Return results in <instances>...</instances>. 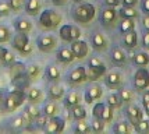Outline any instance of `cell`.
I'll return each instance as SVG.
<instances>
[{
  "mask_svg": "<svg viewBox=\"0 0 149 134\" xmlns=\"http://www.w3.org/2000/svg\"><path fill=\"white\" fill-rule=\"evenodd\" d=\"M95 14H96L95 7L89 4V3H85V4L78 6L74 10V20L81 22V24H88L89 21L95 18Z\"/></svg>",
  "mask_w": 149,
  "mask_h": 134,
  "instance_id": "obj_1",
  "label": "cell"
},
{
  "mask_svg": "<svg viewBox=\"0 0 149 134\" xmlns=\"http://www.w3.org/2000/svg\"><path fill=\"white\" fill-rule=\"evenodd\" d=\"M24 99H25V94L22 92V89H14L7 94L4 99V109L7 112H14L24 103Z\"/></svg>",
  "mask_w": 149,
  "mask_h": 134,
  "instance_id": "obj_2",
  "label": "cell"
},
{
  "mask_svg": "<svg viewBox=\"0 0 149 134\" xmlns=\"http://www.w3.org/2000/svg\"><path fill=\"white\" fill-rule=\"evenodd\" d=\"M60 22H61V15L53 10H45L39 18V24L46 29H54Z\"/></svg>",
  "mask_w": 149,
  "mask_h": 134,
  "instance_id": "obj_3",
  "label": "cell"
},
{
  "mask_svg": "<svg viewBox=\"0 0 149 134\" xmlns=\"http://www.w3.org/2000/svg\"><path fill=\"white\" fill-rule=\"evenodd\" d=\"M106 73V67L104 64L99 60L97 58L92 59L89 62V70L86 71V76H88V80H92V81H96L100 77L104 76Z\"/></svg>",
  "mask_w": 149,
  "mask_h": 134,
  "instance_id": "obj_4",
  "label": "cell"
},
{
  "mask_svg": "<svg viewBox=\"0 0 149 134\" xmlns=\"http://www.w3.org/2000/svg\"><path fill=\"white\" fill-rule=\"evenodd\" d=\"M134 87L138 91H143L149 87V71L146 69H138L134 74Z\"/></svg>",
  "mask_w": 149,
  "mask_h": 134,
  "instance_id": "obj_5",
  "label": "cell"
},
{
  "mask_svg": "<svg viewBox=\"0 0 149 134\" xmlns=\"http://www.w3.org/2000/svg\"><path fill=\"white\" fill-rule=\"evenodd\" d=\"M38 48L39 51L45 52V53H49V52H52L54 48H56V45H57V41L54 36L52 35H42V36H39L38 38Z\"/></svg>",
  "mask_w": 149,
  "mask_h": 134,
  "instance_id": "obj_6",
  "label": "cell"
},
{
  "mask_svg": "<svg viewBox=\"0 0 149 134\" xmlns=\"http://www.w3.org/2000/svg\"><path fill=\"white\" fill-rule=\"evenodd\" d=\"M64 126H65L64 120L57 117V116H54V117H49V121L46 123L45 130L46 133L56 134V133H61L64 130Z\"/></svg>",
  "mask_w": 149,
  "mask_h": 134,
  "instance_id": "obj_7",
  "label": "cell"
},
{
  "mask_svg": "<svg viewBox=\"0 0 149 134\" xmlns=\"http://www.w3.org/2000/svg\"><path fill=\"white\" fill-rule=\"evenodd\" d=\"M71 51H72L74 56H75L77 59H84L85 56L88 55V52H89V48H88L86 42L77 39V41H72V43H71Z\"/></svg>",
  "mask_w": 149,
  "mask_h": 134,
  "instance_id": "obj_8",
  "label": "cell"
},
{
  "mask_svg": "<svg viewBox=\"0 0 149 134\" xmlns=\"http://www.w3.org/2000/svg\"><path fill=\"white\" fill-rule=\"evenodd\" d=\"M127 116H128L130 123L135 127L136 124L143 119V112L141 110V108H138L136 105H131L130 108L127 109Z\"/></svg>",
  "mask_w": 149,
  "mask_h": 134,
  "instance_id": "obj_9",
  "label": "cell"
},
{
  "mask_svg": "<svg viewBox=\"0 0 149 134\" xmlns=\"http://www.w3.org/2000/svg\"><path fill=\"white\" fill-rule=\"evenodd\" d=\"M85 80H88V76H86V70H85V67H77V69H74V70L70 73V76H68V81L71 84H81L84 83Z\"/></svg>",
  "mask_w": 149,
  "mask_h": 134,
  "instance_id": "obj_10",
  "label": "cell"
},
{
  "mask_svg": "<svg viewBox=\"0 0 149 134\" xmlns=\"http://www.w3.org/2000/svg\"><path fill=\"white\" fill-rule=\"evenodd\" d=\"M103 95V89L100 85H92L91 88H88V91L85 92V101L88 103H92L93 101L100 99Z\"/></svg>",
  "mask_w": 149,
  "mask_h": 134,
  "instance_id": "obj_11",
  "label": "cell"
},
{
  "mask_svg": "<svg viewBox=\"0 0 149 134\" xmlns=\"http://www.w3.org/2000/svg\"><path fill=\"white\" fill-rule=\"evenodd\" d=\"M121 81H123L121 74L117 73V71H111V73H109V74L106 76V85L113 89L118 88V87L121 85Z\"/></svg>",
  "mask_w": 149,
  "mask_h": 134,
  "instance_id": "obj_12",
  "label": "cell"
},
{
  "mask_svg": "<svg viewBox=\"0 0 149 134\" xmlns=\"http://www.w3.org/2000/svg\"><path fill=\"white\" fill-rule=\"evenodd\" d=\"M29 42V39H28V35H26L25 32H19L15 36H14V41H13V46L17 49L18 52H21L24 48H25V45Z\"/></svg>",
  "mask_w": 149,
  "mask_h": 134,
  "instance_id": "obj_13",
  "label": "cell"
},
{
  "mask_svg": "<svg viewBox=\"0 0 149 134\" xmlns=\"http://www.w3.org/2000/svg\"><path fill=\"white\" fill-rule=\"evenodd\" d=\"M75 59L74 56V53H72L71 49H68V48H63V49H60L57 53V60L58 62H61V63H71L72 60Z\"/></svg>",
  "mask_w": 149,
  "mask_h": 134,
  "instance_id": "obj_14",
  "label": "cell"
},
{
  "mask_svg": "<svg viewBox=\"0 0 149 134\" xmlns=\"http://www.w3.org/2000/svg\"><path fill=\"white\" fill-rule=\"evenodd\" d=\"M117 18V13L116 10H114V7H109V8H106L103 10V13H102V22L106 24V25H110L113 24Z\"/></svg>",
  "mask_w": 149,
  "mask_h": 134,
  "instance_id": "obj_15",
  "label": "cell"
},
{
  "mask_svg": "<svg viewBox=\"0 0 149 134\" xmlns=\"http://www.w3.org/2000/svg\"><path fill=\"white\" fill-rule=\"evenodd\" d=\"M92 45H93V48L97 49V51H104L106 48H107V41L104 38L102 34H93V36H92Z\"/></svg>",
  "mask_w": 149,
  "mask_h": 134,
  "instance_id": "obj_16",
  "label": "cell"
},
{
  "mask_svg": "<svg viewBox=\"0 0 149 134\" xmlns=\"http://www.w3.org/2000/svg\"><path fill=\"white\" fill-rule=\"evenodd\" d=\"M79 103H81V96H79V94L75 92V91L70 92L64 99V105L67 109H71V108H74L75 105H79Z\"/></svg>",
  "mask_w": 149,
  "mask_h": 134,
  "instance_id": "obj_17",
  "label": "cell"
},
{
  "mask_svg": "<svg viewBox=\"0 0 149 134\" xmlns=\"http://www.w3.org/2000/svg\"><path fill=\"white\" fill-rule=\"evenodd\" d=\"M124 45L127 48H130V49H134L138 45V36H136V32L134 29L125 32V35H124Z\"/></svg>",
  "mask_w": 149,
  "mask_h": 134,
  "instance_id": "obj_18",
  "label": "cell"
},
{
  "mask_svg": "<svg viewBox=\"0 0 149 134\" xmlns=\"http://www.w3.org/2000/svg\"><path fill=\"white\" fill-rule=\"evenodd\" d=\"M64 95V88L61 85H57V84H53L52 87L49 88V96L52 101H58L61 99Z\"/></svg>",
  "mask_w": 149,
  "mask_h": 134,
  "instance_id": "obj_19",
  "label": "cell"
},
{
  "mask_svg": "<svg viewBox=\"0 0 149 134\" xmlns=\"http://www.w3.org/2000/svg\"><path fill=\"white\" fill-rule=\"evenodd\" d=\"M111 60L114 62L118 66H121V64L125 63V60H127V56H125V53H124L120 48H114L113 51H111Z\"/></svg>",
  "mask_w": 149,
  "mask_h": 134,
  "instance_id": "obj_20",
  "label": "cell"
},
{
  "mask_svg": "<svg viewBox=\"0 0 149 134\" xmlns=\"http://www.w3.org/2000/svg\"><path fill=\"white\" fill-rule=\"evenodd\" d=\"M42 8V3L40 0H28L26 3V13L29 15H36Z\"/></svg>",
  "mask_w": 149,
  "mask_h": 134,
  "instance_id": "obj_21",
  "label": "cell"
},
{
  "mask_svg": "<svg viewBox=\"0 0 149 134\" xmlns=\"http://www.w3.org/2000/svg\"><path fill=\"white\" fill-rule=\"evenodd\" d=\"M14 27H15V29H17L18 32H25V34H28V32L32 29V24L25 18L17 20L15 24H14Z\"/></svg>",
  "mask_w": 149,
  "mask_h": 134,
  "instance_id": "obj_22",
  "label": "cell"
},
{
  "mask_svg": "<svg viewBox=\"0 0 149 134\" xmlns=\"http://www.w3.org/2000/svg\"><path fill=\"white\" fill-rule=\"evenodd\" d=\"M14 55L10 51H7L6 48H0V62L1 63L7 64V66H11L14 63Z\"/></svg>",
  "mask_w": 149,
  "mask_h": 134,
  "instance_id": "obj_23",
  "label": "cell"
},
{
  "mask_svg": "<svg viewBox=\"0 0 149 134\" xmlns=\"http://www.w3.org/2000/svg\"><path fill=\"white\" fill-rule=\"evenodd\" d=\"M28 99H29L31 103H39L42 102V99H43V94L38 88H29V91H28Z\"/></svg>",
  "mask_w": 149,
  "mask_h": 134,
  "instance_id": "obj_24",
  "label": "cell"
},
{
  "mask_svg": "<svg viewBox=\"0 0 149 134\" xmlns=\"http://www.w3.org/2000/svg\"><path fill=\"white\" fill-rule=\"evenodd\" d=\"M134 63H135L136 66H139V67H145V66H148L149 64L148 53H143V52L136 53L135 56H134Z\"/></svg>",
  "mask_w": 149,
  "mask_h": 134,
  "instance_id": "obj_25",
  "label": "cell"
},
{
  "mask_svg": "<svg viewBox=\"0 0 149 134\" xmlns=\"http://www.w3.org/2000/svg\"><path fill=\"white\" fill-rule=\"evenodd\" d=\"M43 113H45L46 116H49V117H54V116H57V113H58V106L54 102L46 103L45 108H43Z\"/></svg>",
  "mask_w": 149,
  "mask_h": 134,
  "instance_id": "obj_26",
  "label": "cell"
},
{
  "mask_svg": "<svg viewBox=\"0 0 149 134\" xmlns=\"http://www.w3.org/2000/svg\"><path fill=\"white\" fill-rule=\"evenodd\" d=\"M71 112H72V117H74L75 120H79V119H85V117H86V110H85L84 106H81V103H79V105H75L74 108H71Z\"/></svg>",
  "mask_w": 149,
  "mask_h": 134,
  "instance_id": "obj_27",
  "label": "cell"
},
{
  "mask_svg": "<svg viewBox=\"0 0 149 134\" xmlns=\"http://www.w3.org/2000/svg\"><path fill=\"white\" fill-rule=\"evenodd\" d=\"M121 103H123V101H121V98H120L118 94H110V95L107 96V105L111 106L113 109L120 108Z\"/></svg>",
  "mask_w": 149,
  "mask_h": 134,
  "instance_id": "obj_28",
  "label": "cell"
},
{
  "mask_svg": "<svg viewBox=\"0 0 149 134\" xmlns=\"http://www.w3.org/2000/svg\"><path fill=\"white\" fill-rule=\"evenodd\" d=\"M40 74V67L38 64H31L28 69H26V77L28 80H36Z\"/></svg>",
  "mask_w": 149,
  "mask_h": 134,
  "instance_id": "obj_29",
  "label": "cell"
},
{
  "mask_svg": "<svg viewBox=\"0 0 149 134\" xmlns=\"http://www.w3.org/2000/svg\"><path fill=\"white\" fill-rule=\"evenodd\" d=\"M46 76L50 81H58L60 80V71H58L57 67L54 66H49L47 70H46Z\"/></svg>",
  "mask_w": 149,
  "mask_h": 134,
  "instance_id": "obj_30",
  "label": "cell"
},
{
  "mask_svg": "<svg viewBox=\"0 0 149 134\" xmlns=\"http://www.w3.org/2000/svg\"><path fill=\"white\" fill-rule=\"evenodd\" d=\"M24 74V64L22 63H13L11 64V77L14 78H18Z\"/></svg>",
  "mask_w": 149,
  "mask_h": 134,
  "instance_id": "obj_31",
  "label": "cell"
},
{
  "mask_svg": "<svg viewBox=\"0 0 149 134\" xmlns=\"http://www.w3.org/2000/svg\"><path fill=\"white\" fill-rule=\"evenodd\" d=\"M135 28V22H134V18H124L121 21V25H120V29L121 32H128L132 31Z\"/></svg>",
  "mask_w": 149,
  "mask_h": 134,
  "instance_id": "obj_32",
  "label": "cell"
},
{
  "mask_svg": "<svg viewBox=\"0 0 149 134\" xmlns=\"http://www.w3.org/2000/svg\"><path fill=\"white\" fill-rule=\"evenodd\" d=\"M120 14H121V17H124V18H135L136 15H138L135 8L134 7H128V6H124L121 8Z\"/></svg>",
  "mask_w": 149,
  "mask_h": 134,
  "instance_id": "obj_33",
  "label": "cell"
},
{
  "mask_svg": "<svg viewBox=\"0 0 149 134\" xmlns=\"http://www.w3.org/2000/svg\"><path fill=\"white\" fill-rule=\"evenodd\" d=\"M60 38L65 41V42L71 41V25H63L60 28Z\"/></svg>",
  "mask_w": 149,
  "mask_h": 134,
  "instance_id": "obj_34",
  "label": "cell"
},
{
  "mask_svg": "<svg viewBox=\"0 0 149 134\" xmlns=\"http://www.w3.org/2000/svg\"><path fill=\"white\" fill-rule=\"evenodd\" d=\"M114 131H116L117 134H130L131 133V127L128 126V123H125V121H120V123H117L116 124Z\"/></svg>",
  "mask_w": 149,
  "mask_h": 134,
  "instance_id": "obj_35",
  "label": "cell"
},
{
  "mask_svg": "<svg viewBox=\"0 0 149 134\" xmlns=\"http://www.w3.org/2000/svg\"><path fill=\"white\" fill-rule=\"evenodd\" d=\"M92 130V127H89V124L85 121V119H79L77 123V127H75V131L77 133H89Z\"/></svg>",
  "mask_w": 149,
  "mask_h": 134,
  "instance_id": "obj_36",
  "label": "cell"
},
{
  "mask_svg": "<svg viewBox=\"0 0 149 134\" xmlns=\"http://www.w3.org/2000/svg\"><path fill=\"white\" fill-rule=\"evenodd\" d=\"M120 98H121V101L125 103H130L132 99H134V92L131 91V89H120Z\"/></svg>",
  "mask_w": 149,
  "mask_h": 134,
  "instance_id": "obj_37",
  "label": "cell"
},
{
  "mask_svg": "<svg viewBox=\"0 0 149 134\" xmlns=\"http://www.w3.org/2000/svg\"><path fill=\"white\" fill-rule=\"evenodd\" d=\"M102 120L104 123H110L113 120V108L109 105H104L103 108V113H102Z\"/></svg>",
  "mask_w": 149,
  "mask_h": 134,
  "instance_id": "obj_38",
  "label": "cell"
},
{
  "mask_svg": "<svg viewBox=\"0 0 149 134\" xmlns=\"http://www.w3.org/2000/svg\"><path fill=\"white\" fill-rule=\"evenodd\" d=\"M25 112L32 117V120H35V119L40 115V110H39V108L36 106V103H31V105H28V106L25 108Z\"/></svg>",
  "mask_w": 149,
  "mask_h": 134,
  "instance_id": "obj_39",
  "label": "cell"
},
{
  "mask_svg": "<svg viewBox=\"0 0 149 134\" xmlns=\"http://www.w3.org/2000/svg\"><path fill=\"white\" fill-rule=\"evenodd\" d=\"M104 130V121L102 119H99V117H95L93 121H92V131H95V133H100V131H103Z\"/></svg>",
  "mask_w": 149,
  "mask_h": 134,
  "instance_id": "obj_40",
  "label": "cell"
},
{
  "mask_svg": "<svg viewBox=\"0 0 149 134\" xmlns=\"http://www.w3.org/2000/svg\"><path fill=\"white\" fill-rule=\"evenodd\" d=\"M10 39V29L7 27H0V43H4Z\"/></svg>",
  "mask_w": 149,
  "mask_h": 134,
  "instance_id": "obj_41",
  "label": "cell"
},
{
  "mask_svg": "<svg viewBox=\"0 0 149 134\" xmlns=\"http://www.w3.org/2000/svg\"><path fill=\"white\" fill-rule=\"evenodd\" d=\"M135 128L138 133H149V120H143L142 119L135 126Z\"/></svg>",
  "mask_w": 149,
  "mask_h": 134,
  "instance_id": "obj_42",
  "label": "cell"
},
{
  "mask_svg": "<svg viewBox=\"0 0 149 134\" xmlns=\"http://www.w3.org/2000/svg\"><path fill=\"white\" fill-rule=\"evenodd\" d=\"M8 4L11 7V10L14 11H19L22 7H24V0H10Z\"/></svg>",
  "mask_w": 149,
  "mask_h": 134,
  "instance_id": "obj_43",
  "label": "cell"
},
{
  "mask_svg": "<svg viewBox=\"0 0 149 134\" xmlns=\"http://www.w3.org/2000/svg\"><path fill=\"white\" fill-rule=\"evenodd\" d=\"M103 108H104V105H103V103H96V105L93 106V110H92V113H93V116H95V117H99V119H102Z\"/></svg>",
  "mask_w": 149,
  "mask_h": 134,
  "instance_id": "obj_44",
  "label": "cell"
},
{
  "mask_svg": "<svg viewBox=\"0 0 149 134\" xmlns=\"http://www.w3.org/2000/svg\"><path fill=\"white\" fill-rule=\"evenodd\" d=\"M35 120H36V124H38L39 127H43V128H45L46 123L49 121V116H46L45 113H43V115H39L38 117L35 119Z\"/></svg>",
  "mask_w": 149,
  "mask_h": 134,
  "instance_id": "obj_45",
  "label": "cell"
},
{
  "mask_svg": "<svg viewBox=\"0 0 149 134\" xmlns=\"http://www.w3.org/2000/svg\"><path fill=\"white\" fill-rule=\"evenodd\" d=\"M10 11H11L10 4H8V3H4V1H1V3H0V14H1V15H8Z\"/></svg>",
  "mask_w": 149,
  "mask_h": 134,
  "instance_id": "obj_46",
  "label": "cell"
},
{
  "mask_svg": "<svg viewBox=\"0 0 149 134\" xmlns=\"http://www.w3.org/2000/svg\"><path fill=\"white\" fill-rule=\"evenodd\" d=\"M81 38V31L75 25H71V41H77Z\"/></svg>",
  "mask_w": 149,
  "mask_h": 134,
  "instance_id": "obj_47",
  "label": "cell"
},
{
  "mask_svg": "<svg viewBox=\"0 0 149 134\" xmlns=\"http://www.w3.org/2000/svg\"><path fill=\"white\" fill-rule=\"evenodd\" d=\"M22 126H25V123H24V119H22V116H18V117H15L13 121V127L14 128H21Z\"/></svg>",
  "mask_w": 149,
  "mask_h": 134,
  "instance_id": "obj_48",
  "label": "cell"
},
{
  "mask_svg": "<svg viewBox=\"0 0 149 134\" xmlns=\"http://www.w3.org/2000/svg\"><path fill=\"white\" fill-rule=\"evenodd\" d=\"M31 52H32V45L29 43V42H28V43L25 45V48H24V49H22V51L19 52V53H21V55H24V56H25V55H29V53H31Z\"/></svg>",
  "mask_w": 149,
  "mask_h": 134,
  "instance_id": "obj_49",
  "label": "cell"
},
{
  "mask_svg": "<svg viewBox=\"0 0 149 134\" xmlns=\"http://www.w3.org/2000/svg\"><path fill=\"white\" fill-rule=\"evenodd\" d=\"M136 3H138V0H123V4L128 7H134Z\"/></svg>",
  "mask_w": 149,
  "mask_h": 134,
  "instance_id": "obj_50",
  "label": "cell"
},
{
  "mask_svg": "<svg viewBox=\"0 0 149 134\" xmlns=\"http://www.w3.org/2000/svg\"><path fill=\"white\" fill-rule=\"evenodd\" d=\"M142 24H143V28H145L146 31H149V14H146V15L143 17Z\"/></svg>",
  "mask_w": 149,
  "mask_h": 134,
  "instance_id": "obj_51",
  "label": "cell"
},
{
  "mask_svg": "<svg viewBox=\"0 0 149 134\" xmlns=\"http://www.w3.org/2000/svg\"><path fill=\"white\" fill-rule=\"evenodd\" d=\"M104 1H106L107 6H110V7H116L120 4V0H104Z\"/></svg>",
  "mask_w": 149,
  "mask_h": 134,
  "instance_id": "obj_52",
  "label": "cell"
},
{
  "mask_svg": "<svg viewBox=\"0 0 149 134\" xmlns=\"http://www.w3.org/2000/svg\"><path fill=\"white\" fill-rule=\"evenodd\" d=\"M142 103L145 105V103H149V91H145L142 95Z\"/></svg>",
  "mask_w": 149,
  "mask_h": 134,
  "instance_id": "obj_53",
  "label": "cell"
},
{
  "mask_svg": "<svg viewBox=\"0 0 149 134\" xmlns=\"http://www.w3.org/2000/svg\"><path fill=\"white\" fill-rule=\"evenodd\" d=\"M67 1H68V0H52V3L56 4V6H64Z\"/></svg>",
  "mask_w": 149,
  "mask_h": 134,
  "instance_id": "obj_54",
  "label": "cell"
},
{
  "mask_svg": "<svg viewBox=\"0 0 149 134\" xmlns=\"http://www.w3.org/2000/svg\"><path fill=\"white\" fill-rule=\"evenodd\" d=\"M143 46H146V48H149V31L143 35Z\"/></svg>",
  "mask_w": 149,
  "mask_h": 134,
  "instance_id": "obj_55",
  "label": "cell"
},
{
  "mask_svg": "<svg viewBox=\"0 0 149 134\" xmlns=\"http://www.w3.org/2000/svg\"><path fill=\"white\" fill-rule=\"evenodd\" d=\"M142 10L145 11L146 14H149V0H145L142 4Z\"/></svg>",
  "mask_w": 149,
  "mask_h": 134,
  "instance_id": "obj_56",
  "label": "cell"
},
{
  "mask_svg": "<svg viewBox=\"0 0 149 134\" xmlns=\"http://www.w3.org/2000/svg\"><path fill=\"white\" fill-rule=\"evenodd\" d=\"M143 109H145V112H146L149 116V103H145V105H143Z\"/></svg>",
  "mask_w": 149,
  "mask_h": 134,
  "instance_id": "obj_57",
  "label": "cell"
},
{
  "mask_svg": "<svg viewBox=\"0 0 149 134\" xmlns=\"http://www.w3.org/2000/svg\"><path fill=\"white\" fill-rule=\"evenodd\" d=\"M74 1H82V0H74Z\"/></svg>",
  "mask_w": 149,
  "mask_h": 134,
  "instance_id": "obj_58",
  "label": "cell"
},
{
  "mask_svg": "<svg viewBox=\"0 0 149 134\" xmlns=\"http://www.w3.org/2000/svg\"><path fill=\"white\" fill-rule=\"evenodd\" d=\"M0 17H1V14H0Z\"/></svg>",
  "mask_w": 149,
  "mask_h": 134,
  "instance_id": "obj_59",
  "label": "cell"
},
{
  "mask_svg": "<svg viewBox=\"0 0 149 134\" xmlns=\"http://www.w3.org/2000/svg\"><path fill=\"white\" fill-rule=\"evenodd\" d=\"M148 49H149V48H148Z\"/></svg>",
  "mask_w": 149,
  "mask_h": 134,
  "instance_id": "obj_60",
  "label": "cell"
}]
</instances>
